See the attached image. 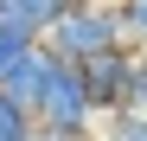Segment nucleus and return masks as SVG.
Masks as SVG:
<instances>
[{
  "mask_svg": "<svg viewBox=\"0 0 147 141\" xmlns=\"http://www.w3.org/2000/svg\"><path fill=\"white\" fill-rule=\"evenodd\" d=\"M70 7H90V0H70Z\"/></svg>",
  "mask_w": 147,
  "mask_h": 141,
  "instance_id": "11",
  "label": "nucleus"
},
{
  "mask_svg": "<svg viewBox=\"0 0 147 141\" xmlns=\"http://www.w3.org/2000/svg\"><path fill=\"white\" fill-rule=\"evenodd\" d=\"M32 141H96V135H58V128H38Z\"/></svg>",
  "mask_w": 147,
  "mask_h": 141,
  "instance_id": "10",
  "label": "nucleus"
},
{
  "mask_svg": "<svg viewBox=\"0 0 147 141\" xmlns=\"http://www.w3.org/2000/svg\"><path fill=\"white\" fill-rule=\"evenodd\" d=\"M32 135H38V115L19 109L13 96H0V141H32Z\"/></svg>",
  "mask_w": 147,
  "mask_h": 141,
  "instance_id": "7",
  "label": "nucleus"
},
{
  "mask_svg": "<svg viewBox=\"0 0 147 141\" xmlns=\"http://www.w3.org/2000/svg\"><path fill=\"white\" fill-rule=\"evenodd\" d=\"M77 77H83V90H90V109H96V115H121V109H128V83H134V45L102 52V58H83Z\"/></svg>",
  "mask_w": 147,
  "mask_h": 141,
  "instance_id": "3",
  "label": "nucleus"
},
{
  "mask_svg": "<svg viewBox=\"0 0 147 141\" xmlns=\"http://www.w3.org/2000/svg\"><path fill=\"white\" fill-rule=\"evenodd\" d=\"M96 141H147V115H134V109L102 115V122H96Z\"/></svg>",
  "mask_w": 147,
  "mask_h": 141,
  "instance_id": "8",
  "label": "nucleus"
},
{
  "mask_svg": "<svg viewBox=\"0 0 147 141\" xmlns=\"http://www.w3.org/2000/svg\"><path fill=\"white\" fill-rule=\"evenodd\" d=\"M38 128H58V135H96V122L102 115L90 109V90L77 77V64H64L51 52V77H45V96H38Z\"/></svg>",
  "mask_w": 147,
  "mask_h": 141,
  "instance_id": "2",
  "label": "nucleus"
},
{
  "mask_svg": "<svg viewBox=\"0 0 147 141\" xmlns=\"http://www.w3.org/2000/svg\"><path fill=\"white\" fill-rule=\"evenodd\" d=\"M32 52H38V39H26V32H13V26H0V83H7L13 70H19V64L32 58Z\"/></svg>",
  "mask_w": 147,
  "mask_h": 141,
  "instance_id": "6",
  "label": "nucleus"
},
{
  "mask_svg": "<svg viewBox=\"0 0 147 141\" xmlns=\"http://www.w3.org/2000/svg\"><path fill=\"white\" fill-rule=\"evenodd\" d=\"M70 13V0H0V26H13V32H26V39H51V26Z\"/></svg>",
  "mask_w": 147,
  "mask_h": 141,
  "instance_id": "4",
  "label": "nucleus"
},
{
  "mask_svg": "<svg viewBox=\"0 0 147 141\" xmlns=\"http://www.w3.org/2000/svg\"><path fill=\"white\" fill-rule=\"evenodd\" d=\"M121 26H128V45H147V0H115Z\"/></svg>",
  "mask_w": 147,
  "mask_h": 141,
  "instance_id": "9",
  "label": "nucleus"
},
{
  "mask_svg": "<svg viewBox=\"0 0 147 141\" xmlns=\"http://www.w3.org/2000/svg\"><path fill=\"white\" fill-rule=\"evenodd\" d=\"M45 77H51V52L38 45V52H32L26 64H19L7 83H0V96H13L19 109H38V96H45Z\"/></svg>",
  "mask_w": 147,
  "mask_h": 141,
  "instance_id": "5",
  "label": "nucleus"
},
{
  "mask_svg": "<svg viewBox=\"0 0 147 141\" xmlns=\"http://www.w3.org/2000/svg\"><path fill=\"white\" fill-rule=\"evenodd\" d=\"M128 45V26H121V7L115 0H90V7H70L51 39H45V52H58L64 64H83V58H102V52H121Z\"/></svg>",
  "mask_w": 147,
  "mask_h": 141,
  "instance_id": "1",
  "label": "nucleus"
}]
</instances>
